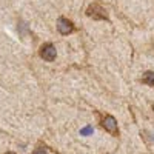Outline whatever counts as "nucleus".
Returning <instances> with one entry per match:
<instances>
[{
	"label": "nucleus",
	"mask_w": 154,
	"mask_h": 154,
	"mask_svg": "<svg viewBox=\"0 0 154 154\" xmlns=\"http://www.w3.org/2000/svg\"><path fill=\"white\" fill-rule=\"evenodd\" d=\"M86 14H88L89 17L96 19V20H105V19H106V11L102 8L100 5H97V3H94V5L89 6L88 11H86Z\"/></svg>",
	"instance_id": "nucleus-1"
},
{
	"label": "nucleus",
	"mask_w": 154,
	"mask_h": 154,
	"mask_svg": "<svg viewBox=\"0 0 154 154\" xmlns=\"http://www.w3.org/2000/svg\"><path fill=\"white\" fill-rule=\"evenodd\" d=\"M56 48L51 45V43H45L42 48H40V56L45 59V60H48V62H53L54 59H56Z\"/></svg>",
	"instance_id": "nucleus-2"
},
{
	"label": "nucleus",
	"mask_w": 154,
	"mask_h": 154,
	"mask_svg": "<svg viewBox=\"0 0 154 154\" xmlns=\"http://www.w3.org/2000/svg\"><path fill=\"white\" fill-rule=\"evenodd\" d=\"M102 126L111 134H117V122L112 116H105L103 120H102Z\"/></svg>",
	"instance_id": "nucleus-3"
},
{
	"label": "nucleus",
	"mask_w": 154,
	"mask_h": 154,
	"mask_svg": "<svg viewBox=\"0 0 154 154\" xmlns=\"http://www.w3.org/2000/svg\"><path fill=\"white\" fill-rule=\"evenodd\" d=\"M57 28H59L60 34H65V35L74 31V26H72V23H71V22H69L68 19H63V17H60V19L57 20Z\"/></svg>",
	"instance_id": "nucleus-4"
},
{
	"label": "nucleus",
	"mask_w": 154,
	"mask_h": 154,
	"mask_svg": "<svg viewBox=\"0 0 154 154\" xmlns=\"http://www.w3.org/2000/svg\"><path fill=\"white\" fill-rule=\"evenodd\" d=\"M142 82H143V83H146V85L154 86V72H152V71L145 72V75L142 77Z\"/></svg>",
	"instance_id": "nucleus-5"
},
{
	"label": "nucleus",
	"mask_w": 154,
	"mask_h": 154,
	"mask_svg": "<svg viewBox=\"0 0 154 154\" xmlns=\"http://www.w3.org/2000/svg\"><path fill=\"white\" fill-rule=\"evenodd\" d=\"M93 134V126H85L83 130H80V136H89Z\"/></svg>",
	"instance_id": "nucleus-6"
},
{
	"label": "nucleus",
	"mask_w": 154,
	"mask_h": 154,
	"mask_svg": "<svg viewBox=\"0 0 154 154\" xmlns=\"http://www.w3.org/2000/svg\"><path fill=\"white\" fill-rule=\"evenodd\" d=\"M32 154H48V152H46L45 148H40V146H38V148H35V149L32 151Z\"/></svg>",
	"instance_id": "nucleus-7"
},
{
	"label": "nucleus",
	"mask_w": 154,
	"mask_h": 154,
	"mask_svg": "<svg viewBox=\"0 0 154 154\" xmlns=\"http://www.w3.org/2000/svg\"><path fill=\"white\" fill-rule=\"evenodd\" d=\"M6 154H16V152H6Z\"/></svg>",
	"instance_id": "nucleus-8"
}]
</instances>
